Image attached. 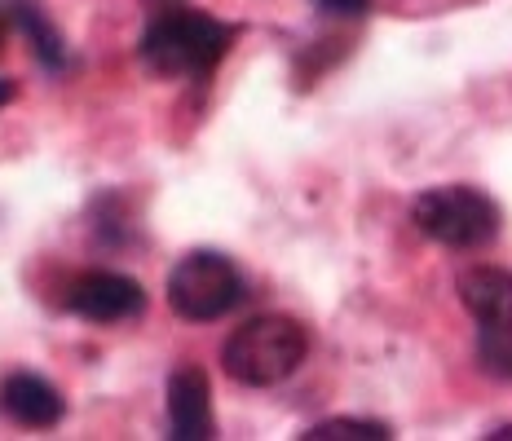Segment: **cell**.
<instances>
[{"label":"cell","mask_w":512,"mask_h":441,"mask_svg":"<svg viewBox=\"0 0 512 441\" xmlns=\"http://www.w3.org/2000/svg\"><path fill=\"white\" fill-rule=\"evenodd\" d=\"M0 411H5L14 424L23 428H53L62 415H67V402L40 375H9L0 384Z\"/></svg>","instance_id":"7"},{"label":"cell","mask_w":512,"mask_h":441,"mask_svg":"<svg viewBox=\"0 0 512 441\" xmlns=\"http://www.w3.org/2000/svg\"><path fill=\"white\" fill-rule=\"evenodd\" d=\"M18 31V9L14 0H0V53H5V40Z\"/></svg>","instance_id":"13"},{"label":"cell","mask_w":512,"mask_h":441,"mask_svg":"<svg viewBox=\"0 0 512 441\" xmlns=\"http://www.w3.org/2000/svg\"><path fill=\"white\" fill-rule=\"evenodd\" d=\"M305 353H309V336L301 322L283 314H265L234 327V336L221 349V367H226L234 384L270 389V384H283L287 375H296Z\"/></svg>","instance_id":"2"},{"label":"cell","mask_w":512,"mask_h":441,"mask_svg":"<svg viewBox=\"0 0 512 441\" xmlns=\"http://www.w3.org/2000/svg\"><path fill=\"white\" fill-rule=\"evenodd\" d=\"M18 98V84L14 80H5V75H0V106H9Z\"/></svg>","instance_id":"14"},{"label":"cell","mask_w":512,"mask_h":441,"mask_svg":"<svg viewBox=\"0 0 512 441\" xmlns=\"http://www.w3.org/2000/svg\"><path fill=\"white\" fill-rule=\"evenodd\" d=\"M460 300L477 327H512V274L499 265H477L460 274Z\"/></svg>","instance_id":"8"},{"label":"cell","mask_w":512,"mask_h":441,"mask_svg":"<svg viewBox=\"0 0 512 441\" xmlns=\"http://www.w3.org/2000/svg\"><path fill=\"white\" fill-rule=\"evenodd\" d=\"M490 441H512V428H499V433H490Z\"/></svg>","instance_id":"15"},{"label":"cell","mask_w":512,"mask_h":441,"mask_svg":"<svg viewBox=\"0 0 512 441\" xmlns=\"http://www.w3.org/2000/svg\"><path fill=\"white\" fill-rule=\"evenodd\" d=\"M411 221L424 239L442 247H486L499 239L504 212L477 186H433L415 199Z\"/></svg>","instance_id":"3"},{"label":"cell","mask_w":512,"mask_h":441,"mask_svg":"<svg viewBox=\"0 0 512 441\" xmlns=\"http://www.w3.org/2000/svg\"><path fill=\"white\" fill-rule=\"evenodd\" d=\"M234 45V27L199 9H168L159 14L142 36V62L155 75L186 80V75H208Z\"/></svg>","instance_id":"1"},{"label":"cell","mask_w":512,"mask_h":441,"mask_svg":"<svg viewBox=\"0 0 512 441\" xmlns=\"http://www.w3.org/2000/svg\"><path fill=\"white\" fill-rule=\"evenodd\" d=\"M168 428L177 441H212L217 424H212V389L204 367H177L168 375Z\"/></svg>","instance_id":"6"},{"label":"cell","mask_w":512,"mask_h":441,"mask_svg":"<svg viewBox=\"0 0 512 441\" xmlns=\"http://www.w3.org/2000/svg\"><path fill=\"white\" fill-rule=\"evenodd\" d=\"M67 309L89 322H128L146 309V292L137 278L115 274V270H93L80 274L67 292Z\"/></svg>","instance_id":"5"},{"label":"cell","mask_w":512,"mask_h":441,"mask_svg":"<svg viewBox=\"0 0 512 441\" xmlns=\"http://www.w3.org/2000/svg\"><path fill=\"white\" fill-rule=\"evenodd\" d=\"M305 441H389V424L380 419H323L309 433H301Z\"/></svg>","instance_id":"11"},{"label":"cell","mask_w":512,"mask_h":441,"mask_svg":"<svg viewBox=\"0 0 512 441\" xmlns=\"http://www.w3.org/2000/svg\"><path fill=\"white\" fill-rule=\"evenodd\" d=\"M323 14H336V18H362L371 9V0H314Z\"/></svg>","instance_id":"12"},{"label":"cell","mask_w":512,"mask_h":441,"mask_svg":"<svg viewBox=\"0 0 512 441\" xmlns=\"http://www.w3.org/2000/svg\"><path fill=\"white\" fill-rule=\"evenodd\" d=\"M14 9H18V31L31 40L40 67H45V71H62V67H67V40H62V31L49 23L45 9H40L36 0H14Z\"/></svg>","instance_id":"9"},{"label":"cell","mask_w":512,"mask_h":441,"mask_svg":"<svg viewBox=\"0 0 512 441\" xmlns=\"http://www.w3.org/2000/svg\"><path fill=\"white\" fill-rule=\"evenodd\" d=\"M477 367L490 380H512V327H477Z\"/></svg>","instance_id":"10"},{"label":"cell","mask_w":512,"mask_h":441,"mask_svg":"<svg viewBox=\"0 0 512 441\" xmlns=\"http://www.w3.org/2000/svg\"><path fill=\"white\" fill-rule=\"evenodd\" d=\"M243 300V278L230 256L190 252L168 274V309L186 322H217Z\"/></svg>","instance_id":"4"}]
</instances>
